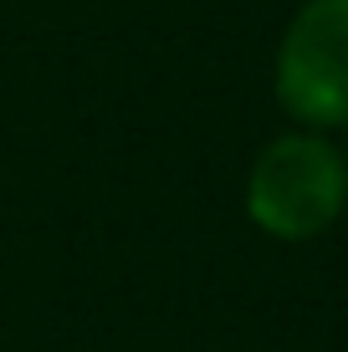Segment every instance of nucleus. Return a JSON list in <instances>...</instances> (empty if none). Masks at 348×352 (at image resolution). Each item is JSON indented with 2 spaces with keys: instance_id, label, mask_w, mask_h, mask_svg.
<instances>
[{
  "instance_id": "obj_1",
  "label": "nucleus",
  "mask_w": 348,
  "mask_h": 352,
  "mask_svg": "<svg viewBox=\"0 0 348 352\" xmlns=\"http://www.w3.org/2000/svg\"><path fill=\"white\" fill-rule=\"evenodd\" d=\"M348 210V153L323 133H282L251 159L246 214L272 240H318Z\"/></svg>"
},
{
  "instance_id": "obj_2",
  "label": "nucleus",
  "mask_w": 348,
  "mask_h": 352,
  "mask_svg": "<svg viewBox=\"0 0 348 352\" xmlns=\"http://www.w3.org/2000/svg\"><path fill=\"white\" fill-rule=\"evenodd\" d=\"M282 113L307 133L348 128V0H303L272 62Z\"/></svg>"
}]
</instances>
